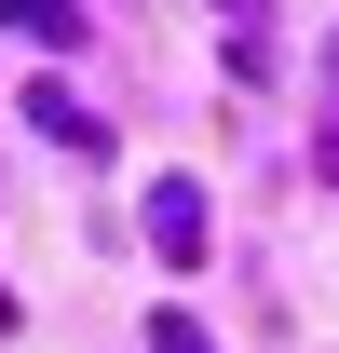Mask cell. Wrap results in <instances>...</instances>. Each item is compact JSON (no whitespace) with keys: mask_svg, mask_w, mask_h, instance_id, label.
I'll use <instances>...</instances> for the list:
<instances>
[{"mask_svg":"<svg viewBox=\"0 0 339 353\" xmlns=\"http://www.w3.org/2000/svg\"><path fill=\"white\" fill-rule=\"evenodd\" d=\"M150 245H163V259H190V245H204V190H190V176H163V190H150Z\"/></svg>","mask_w":339,"mask_h":353,"instance_id":"6da1fadb","label":"cell"},{"mask_svg":"<svg viewBox=\"0 0 339 353\" xmlns=\"http://www.w3.org/2000/svg\"><path fill=\"white\" fill-rule=\"evenodd\" d=\"M0 14H14L28 41H68V0H0Z\"/></svg>","mask_w":339,"mask_h":353,"instance_id":"7a4b0ae2","label":"cell"},{"mask_svg":"<svg viewBox=\"0 0 339 353\" xmlns=\"http://www.w3.org/2000/svg\"><path fill=\"white\" fill-rule=\"evenodd\" d=\"M163 353H217V340H204V326H176V312H163Z\"/></svg>","mask_w":339,"mask_h":353,"instance_id":"3957f363","label":"cell"}]
</instances>
